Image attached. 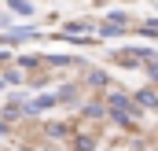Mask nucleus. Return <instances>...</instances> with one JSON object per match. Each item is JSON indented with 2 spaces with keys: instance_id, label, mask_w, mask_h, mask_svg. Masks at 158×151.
Listing matches in <instances>:
<instances>
[{
  "instance_id": "f257e3e1",
  "label": "nucleus",
  "mask_w": 158,
  "mask_h": 151,
  "mask_svg": "<svg viewBox=\"0 0 158 151\" xmlns=\"http://www.w3.org/2000/svg\"><path fill=\"white\" fill-rule=\"evenodd\" d=\"M103 103H107V111H125V114H132L136 122L143 118V111H140V103L132 100V92H125L121 85H110V88H107V96H103Z\"/></svg>"
},
{
  "instance_id": "f03ea898",
  "label": "nucleus",
  "mask_w": 158,
  "mask_h": 151,
  "mask_svg": "<svg viewBox=\"0 0 158 151\" xmlns=\"http://www.w3.org/2000/svg\"><path fill=\"white\" fill-rule=\"evenodd\" d=\"M110 59H114L118 67H125V70H140L147 59H155V48H147V44H129V48L114 52Z\"/></svg>"
},
{
  "instance_id": "7ed1b4c3",
  "label": "nucleus",
  "mask_w": 158,
  "mask_h": 151,
  "mask_svg": "<svg viewBox=\"0 0 158 151\" xmlns=\"http://www.w3.org/2000/svg\"><path fill=\"white\" fill-rule=\"evenodd\" d=\"M30 41H40V30L33 26V22L11 26L7 33H0V48H19V44H30Z\"/></svg>"
},
{
  "instance_id": "20e7f679",
  "label": "nucleus",
  "mask_w": 158,
  "mask_h": 151,
  "mask_svg": "<svg viewBox=\"0 0 158 151\" xmlns=\"http://www.w3.org/2000/svg\"><path fill=\"white\" fill-rule=\"evenodd\" d=\"M81 85H88V88L103 92V88H110V74H107V70H99V67H85V70H81Z\"/></svg>"
},
{
  "instance_id": "39448f33",
  "label": "nucleus",
  "mask_w": 158,
  "mask_h": 151,
  "mask_svg": "<svg viewBox=\"0 0 158 151\" xmlns=\"http://www.w3.org/2000/svg\"><path fill=\"white\" fill-rule=\"evenodd\" d=\"M132 100L140 103V111L158 114V85H143V88H132Z\"/></svg>"
},
{
  "instance_id": "423d86ee",
  "label": "nucleus",
  "mask_w": 158,
  "mask_h": 151,
  "mask_svg": "<svg viewBox=\"0 0 158 151\" xmlns=\"http://www.w3.org/2000/svg\"><path fill=\"white\" fill-rule=\"evenodd\" d=\"M55 96H59V107H77L81 103V81H63L55 88Z\"/></svg>"
},
{
  "instance_id": "0eeeda50",
  "label": "nucleus",
  "mask_w": 158,
  "mask_h": 151,
  "mask_svg": "<svg viewBox=\"0 0 158 151\" xmlns=\"http://www.w3.org/2000/svg\"><path fill=\"white\" fill-rule=\"evenodd\" d=\"M77 111L85 122H107V103H103V96L99 100H88V103H77Z\"/></svg>"
},
{
  "instance_id": "6e6552de",
  "label": "nucleus",
  "mask_w": 158,
  "mask_h": 151,
  "mask_svg": "<svg viewBox=\"0 0 158 151\" xmlns=\"http://www.w3.org/2000/svg\"><path fill=\"white\" fill-rule=\"evenodd\" d=\"M96 33H99V41H118V37H125V33H129V26H121V22H110V19H99Z\"/></svg>"
},
{
  "instance_id": "1a4fd4ad",
  "label": "nucleus",
  "mask_w": 158,
  "mask_h": 151,
  "mask_svg": "<svg viewBox=\"0 0 158 151\" xmlns=\"http://www.w3.org/2000/svg\"><path fill=\"white\" fill-rule=\"evenodd\" d=\"M66 144H70V151H96V133H85V129H74Z\"/></svg>"
},
{
  "instance_id": "9d476101",
  "label": "nucleus",
  "mask_w": 158,
  "mask_h": 151,
  "mask_svg": "<svg viewBox=\"0 0 158 151\" xmlns=\"http://www.w3.org/2000/svg\"><path fill=\"white\" fill-rule=\"evenodd\" d=\"M15 67H19L22 74H37V70H44V55H30V52H19V55H15Z\"/></svg>"
},
{
  "instance_id": "9b49d317",
  "label": "nucleus",
  "mask_w": 158,
  "mask_h": 151,
  "mask_svg": "<svg viewBox=\"0 0 158 151\" xmlns=\"http://www.w3.org/2000/svg\"><path fill=\"white\" fill-rule=\"evenodd\" d=\"M70 133H74L70 122H44V136L48 140H59L63 144V140H70Z\"/></svg>"
},
{
  "instance_id": "f8f14e48",
  "label": "nucleus",
  "mask_w": 158,
  "mask_h": 151,
  "mask_svg": "<svg viewBox=\"0 0 158 151\" xmlns=\"http://www.w3.org/2000/svg\"><path fill=\"white\" fill-rule=\"evenodd\" d=\"M0 77L7 81V88H22V85H26V74H22L15 63H11V67H4V74H0Z\"/></svg>"
},
{
  "instance_id": "ddd939ff",
  "label": "nucleus",
  "mask_w": 158,
  "mask_h": 151,
  "mask_svg": "<svg viewBox=\"0 0 158 151\" xmlns=\"http://www.w3.org/2000/svg\"><path fill=\"white\" fill-rule=\"evenodd\" d=\"M7 11L11 15H22V19H33V0H7Z\"/></svg>"
},
{
  "instance_id": "4468645a",
  "label": "nucleus",
  "mask_w": 158,
  "mask_h": 151,
  "mask_svg": "<svg viewBox=\"0 0 158 151\" xmlns=\"http://www.w3.org/2000/svg\"><path fill=\"white\" fill-rule=\"evenodd\" d=\"M136 33H140V37H147V41H155V37H158V19H147Z\"/></svg>"
},
{
  "instance_id": "2eb2a0df",
  "label": "nucleus",
  "mask_w": 158,
  "mask_h": 151,
  "mask_svg": "<svg viewBox=\"0 0 158 151\" xmlns=\"http://www.w3.org/2000/svg\"><path fill=\"white\" fill-rule=\"evenodd\" d=\"M103 19H110V22H121V26H129V22H132V15H129V11H121V7H114V11H107Z\"/></svg>"
},
{
  "instance_id": "dca6fc26",
  "label": "nucleus",
  "mask_w": 158,
  "mask_h": 151,
  "mask_svg": "<svg viewBox=\"0 0 158 151\" xmlns=\"http://www.w3.org/2000/svg\"><path fill=\"white\" fill-rule=\"evenodd\" d=\"M140 70H143V74L151 77V85H158V59H147V63H143Z\"/></svg>"
},
{
  "instance_id": "f3484780",
  "label": "nucleus",
  "mask_w": 158,
  "mask_h": 151,
  "mask_svg": "<svg viewBox=\"0 0 158 151\" xmlns=\"http://www.w3.org/2000/svg\"><path fill=\"white\" fill-rule=\"evenodd\" d=\"M11 63H15V55H11L7 48H0V70H4V67H11Z\"/></svg>"
},
{
  "instance_id": "a211bd4d",
  "label": "nucleus",
  "mask_w": 158,
  "mask_h": 151,
  "mask_svg": "<svg viewBox=\"0 0 158 151\" xmlns=\"http://www.w3.org/2000/svg\"><path fill=\"white\" fill-rule=\"evenodd\" d=\"M11 129H15V125H11V122H7V118H4V114H0V136H7V133H11Z\"/></svg>"
},
{
  "instance_id": "6ab92c4d",
  "label": "nucleus",
  "mask_w": 158,
  "mask_h": 151,
  "mask_svg": "<svg viewBox=\"0 0 158 151\" xmlns=\"http://www.w3.org/2000/svg\"><path fill=\"white\" fill-rule=\"evenodd\" d=\"M4 26H11V15H4V11H0V30H4Z\"/></svg>"
},
{
  "instance_id": "aec40b11",
  "label": "nucleus",
  "mask_w": 158,
  "mask_h": 151,
  "mask_svg": "<svg viewBox=\"0 0 158 151\" xmlns=\"http://www.w3.org/2000/svg\"><path fill=\"white\" fill-rule=\"evenodd\" d=\"M4 88H7V81H4V77H0V92H4Z\"/></svg>"
},
{
  "instance_id": "412c9836",
  "label": "nucleus",
  "mask_w": 158,
  "mask_h": 151,
  "mask_svg": "<svg viewBox=\"0 0 158 151\" xmlns=\"http://www.w3.org/2000/svg\"><path fill=\"white\" fill-rule=\"evenodd\" d=\"M155 59H158V48H155Z\"/></svg>"
}]
</instances>
